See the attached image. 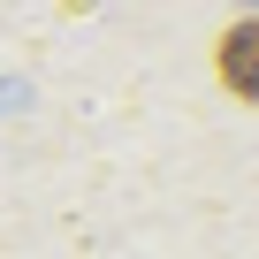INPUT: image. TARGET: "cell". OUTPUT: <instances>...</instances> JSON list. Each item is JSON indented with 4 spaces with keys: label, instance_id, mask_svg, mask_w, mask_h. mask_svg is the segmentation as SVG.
<instances>
[{
    "label": "cell",
    "instance_id": "6da1fadb",
    "mask_svg": "<svg viewBox=\"0 0 259 259\" xmlns=\"http://www.w3.org/2000/svg\"><path fill=\"white\" fill-rule=\"evenodd\" d=\"M213 69H221V84H229L244 107H259V16H244V23H229V31H221Z\"/></svg>",
    "mask_w": 259,
    "mask_h": 259
}]
</instances>
